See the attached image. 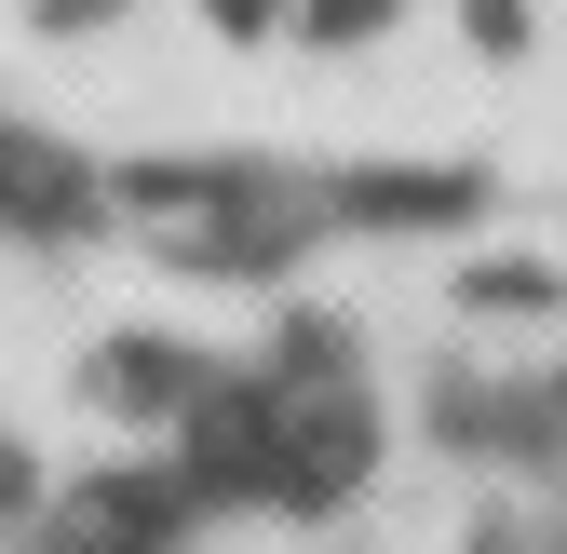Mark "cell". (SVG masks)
Instances as JSON below:
<instances>
[{
  "label": "cell",
  "mask_w": 567,
  "mask_h": 554,
  "mask_svg": "<svg viewBox=\"0 0 567 554\" xmlns=\"http://www.w3.org/2000/svg\"><path fill=\"white\" fill-rule=\"evenodd\" d=\"M0 230L82 244V230H95V163L54 150V135H28V122H0Z\"/></svg>",
  "instance_id": "cell-2"
},
{
  "label": "cell",
  "mask_w": 567,
  "mask_h": 554,
  "mask_svg": "<svg viewBox=\"0 0 567 554\" xmlns=\"http://www.w3.org/2000/svg\"><path fill=\"white\" fill-rule=\"evenodd\" d=\"M28 514H41V460L0 433V527H28Z\"/></svg>",
  "instance_id": "cell-4"
},
{
  "label": "cell",
  "mask_w": 567,
  "mask_h": 554,
  "mask_svg": "<svg viewBox=\"0 0 567 554\" xmlns=\"http://www.w3.org/2000/svg\"><path fill=\"white\" fill-rule=\"evenodd\" d=\"M189 501H203L189 473H95V488L54 514V541H68V554H176Z\"/></svg>",
  "instance_id": "cell-1"
},
{
  "label": "cell",
  "mask_w": 567,
  "mask_h": 554,
  "mask_svg": "<svg viewBox=\"0 0 567 554\" xmlns=\"http://www.w3.org/2000/svg\"><path fill=\"white\" fill-rule=\"evenodd\" d=\"M95 392H109V406H189V379H176L163 338H122V352L95 366Z\"/></svg>",
  "instance_id": "cell-3"
},
{
  "label": "cell",
  "mask_w": 567,
  "mask_h": 554,
  "mask_svg": "<svg viewBox=\"0 0 567 554\" xmlns=\"http://www.w3.org/2000/svg\"><path fill=\"white\" fill-rule=\"evenodd\" d=\"M203 14H217V28H230V41H257V28H270V14H284V0H203Z\"/></svg>",
  "instance_id": "cell-5"
}]
</instances>
